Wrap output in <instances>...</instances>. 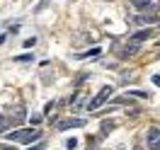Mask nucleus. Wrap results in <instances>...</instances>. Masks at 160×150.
<instances>
[{"label": "nucleus", "mask_w": 160, "mask_h": 150, "mask_svg": "<svg viewBox=\"0 0 160 150\" xmlns=\"http://www.w3.org/2000/svg\"><path fill=\"white\" fill-rule=\"evenodd\" d=\"M41 138V131L39 128H22V131H12V133H8V140H20V143H24V145H29L32 140H39Z\"/></svg>", "instance_id": "f257e3e1"}, {"label": "nucleus", "mask_w": 160, "mask_h": 150, "mask_svg": "<svg viewBox=\"0 0 160 150\" xmlns=\"http://www.w3.org/2000/svg\"><path fill=\"white\" fill-rule=\"evenodd\" d=\"M112 92H114V87H112V85H104V87H102V90L97 92V94H95L90 102H88V111H97L102 104H104V102L112 97Z\"/></svg>", "instance_id": "f03ea898"}, {"label": "nucleus", "mask_w": 160, "mask_h": 150, "mask_svg": "<svg viewBox=\"0 0 160 150\" xmlns=\"http://www.w3.org/2000/svg\"><path fill=\"white\" fill-rule=\"evenodd\" d=\"M131 5L136 7L138 12H153L160 5V0H129Z\"/></svg>", "instance_id": "7ed1b4c3"}, {"label": "nucleus", "mask_w": 160, "mask_h": 150, "mask_svg": "<svg viewBox=\"0 0 160 150\" xmlns=\"http://www.w3.org/2000/svg\"><path fill=\"white\" fill-rule=\"evenodd\" d=\"M85 126V119H63L58 123V131H68V128H80Z\"/></svg>", "instance_id": "20e7f679"}, {"label": "nucleus", "mask_w": 160, "mask_h": 150, "mask_svg": "<svg viewBox=\"0 0 160 150\" xmlns=\"http://www.w3.org/2000/svg\"><path fill=\"white\" fill-rule=\"evenodd\" d=\"M131 22L133 24H153V22H158V15H133Z\"/></svg>", "instance_id": "39448f33"}, {"label": "nucleus", "mask_w": 160, "mask_h": 150, "mask_svg": "<svg viewBox=\"0 0 160 150\" xmlns=\"http://www.w3.org/2000/svg\"><path fill=\"white\" fill-rule=\"evenodd\" d=\"M138 51H141V44H133V41H129V44H126V46L119 51V56H121V58H126V56H133V53H138Z\"/></svg>", "instance_id": "423d86ee"}, {"label": "nucleus", "mask_w": 160, "mask_h": 150, "mask_svg": "<svg viewBox=\"0 0 160 150\" xmlns=\"http://www.w3.org/2000/svg\"><path fill=\"white\" fill-rule=\"evenodd\" d=\"M97 56H102V49L100 46H95V49H90V51H85V53H78V56H75V58H97Z\"/></svg>", "instance_id": "0eeeda50"}, {"label": "nucleus", "mask_w": 160, "mask_h": 150, "mask_svg": "<svg viewBox=\"0 0 160 150\" xmlns=\"http://www.w3.org/2000/svg\"><path fill=\"white\" fill-rule=\"evenodd\" d=\"M148 36H150L148 29H141V31H136V34H131V41H133V44H141V41H146Z\"/></svg>", "instance_id": "6e6552de"}, {"label": "nucleus", "mask_w": 160, "mask_h": 150, "mask_svg": "<svg viewBox=\"0 0 160 150\" xmlns=\"http://www.w3.org/2000/svg\"><path fill=\"white\" fill-rule=\"evenodd\" d=\"M158 138H160V128H158V126L148 128V133H146V140H148V143H153V140H158Z\"/></svg>", "instance_id": "1a4fd4ad"}, {"label": "nucleus", "mask_w": 160, "mask_h": 150, "mask_svg": "<svg viewBox=\"0 0 160 150\" xmlns=\"http://www.w3.org/2000/svg\"><path fill=\"white\" fill-rule=\"evenodd\" d=\"M24 119H27V111H24V109H15V114H12V121H15V123H22Z\"/></svg>", "instance_id": "9d476101"}, {"label": "nucleus", "mask_w": 160, "mask_h": 150, "mask_svg": "<svg viewBox=\"0 0 160 150\" xmlns=\"http://www.w3.org/2000/svg\"><path fill=\"white\" fill-rule=\"evenodd\" d=\"M112 128H114V121H104L102 123V133H109Z\"/></svg>", "instance_id": "9b49d317"}, {"label": "nucleus", "mask_w": 160, "mask_h": 150, "mask_svg": "<svg viewBox=\"0 0 160 150\" xmlns=\"http://www.w3.org/2000/svg\"><path fill=\"white\" fill-rule=\"evenodd\" d=\"M32 58H34L32 53H24V56H17L15 60H20V63H27V60H32Z\"/></svg>", "instance_id": "f8f14e48"}, {"label": "nucleus", "mask_w": 160, "mask_h": 150, "mask_svg": "<svg viewBox=\"0 0 160 150\" xmlns=\"http://www.w3.org/2000/svg\"><path fill=\"white\" fill-rule=\"evenodd\" d=\"M75 145H78V138H70V140H66V148H68V150H73Z\"/></svg>", "instance_id": "ddd939ff"}, {"label": "nucleus", "mask_w": 160, "mask_h": 150, "mask_svg": "<svg viewBox=\"0 0 160 150\" xmlns=\"http://www.w3.org/2000/svg\"><path fill=\"white\" fill-rule=\"evenodd\" d=\"M148 150H160V138L153 140V143H148Z\"/></svg>", "instance_id": "4468645a"}, {"label": "nucleus", "mask_w": 160, "mask_h": 150, "mask_svg": "<svg viewBox=\"0 0 160 150\" xmlns=\"http://www.w3.org/2000/svg\"><path fill=\"white\" fill-rule=\"evenodd\" d=\"M34 44H37V39H34V36H32V39H27V41H24V49H32V46H34Z\"/></svg>", "instance_id": "2eb2a0df"}, {"label": "nucleus", "mask_w": 160, "mask_h": 150, "mask_svg": "<svg viewBox=\"0 0 160 150\" xmlns=\"http://www.w3.org/2000/svg\"><path fill=\"white\" fill-rule=\"evenodd\" d=\"M131 94H136V97H143V99L148 97V92H138V90H131Z\"/></svg>", "instance_id": "dca6fc26"}, {"label": "nucleus", "mask_w": 160, "mask_h": 150, "mask_svg": "<svg viewBox=\"0 0 160 150\" xmlns=\"http://www.w3.org/2000/svg\"><path fill=\"white\" fill-rule=\"evenodd\" d=\"M51 109H53V102H49V104H46V107H44V114H46V116H49V114H51Z\"/></svg>", "instance_id": "f3484780"}, {"label": "nucleus", "mask_w": 160, "mask_h": 150, "mask_svg": "<svg viewBox=\"0 0 160 150\" xmlns=\"http://www.w3.org/2000/svg\"><path fill=\"white\" fill-rule=\"evenodd\" d=\"M44 148H46V145H44V143H37V145H32L29 150H44Z\"/></svg>", "instance_id": "a211bd4d"}, {"label": "nucleus", "mask_w": 160, "mask_h": 150, "mask_svg": "<svg viewBox=\"0 0 160 150\" xmlns=\"http://www.w3.org/2000/svg\"><path fill=\"white\" fill-rule=\"evenodd\" d=\"M153 85H155V87H160V75H153Z\"/></svg>", "instance_id": "6ab92c4d"}, {"label": "nucleus", "mask_w": 160, "mask_h": 150, "mask_svg": "<svg viewBox=\"0 0 160 150\" xmlns=\"http://www.w3.org/2000/svg\"><path fill=\"white\" fill-rule=\"evenodd\" d=\"M133 150H141V148H133Z\"/></svg>", "instance_id": "aec40b11"}, {"label": "nucleus", "mask_w": 160, "mask_h": 150, "mask_svg": "<svg viewBox=\"0 0 160 150\" xmlns=\"http://www.w3.org/2000/svg\"><path fill=\"white\" fill-rule=\"evenodd\" d=\"M90 150H95V148H90Z\"/></svg>", "instance_id": "412c9836"}]
</instances>
